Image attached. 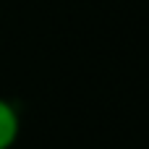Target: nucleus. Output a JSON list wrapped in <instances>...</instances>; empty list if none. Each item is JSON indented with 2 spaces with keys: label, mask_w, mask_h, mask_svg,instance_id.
Returning <instances> with one entry per match:
<instances>
[{
  "label": "nucleus",
  "mask_w": 149,
  "mask_h": 149,
  "mask_svg": "<svg viewBox=\"0 0 149 149\" xmlns=\"http://www.w3.org/2000/svg\"><path fill=\"white\" fill-rule=\"evenodd\" d=\"M18 136V113L10 102L0 100V149H8Z\"/></svg>",
  "instance_id": "1"
}]
</instances>
